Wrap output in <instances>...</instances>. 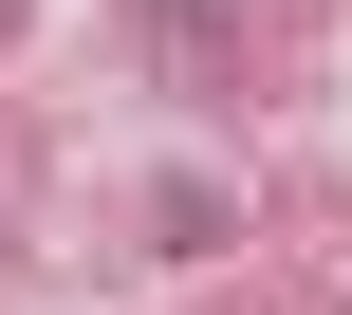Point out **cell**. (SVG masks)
Returning <instances> with one entry per match:
<instances>
[]
</instances>
